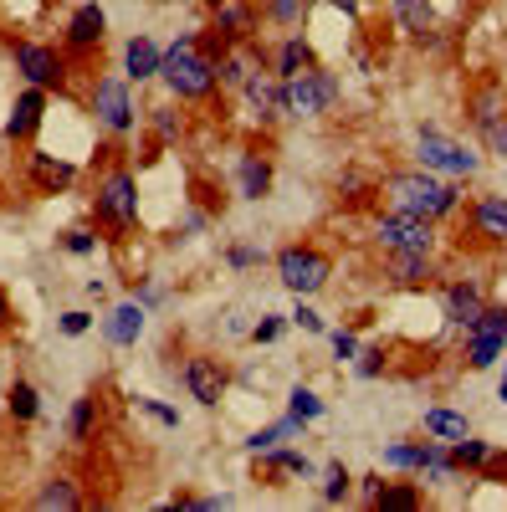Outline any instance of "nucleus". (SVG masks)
I'll use <instances>...</instances> for the list:
<instances>
[{
    "mask_svg": "<svg viewBox=\"0 0 507 512\" xmlns=\"http://www.w3.org/2000/svg\"><path fill=\"white\" fill-rule=\"evenodd\" d=\"M144 323H149V308L139 303V297H123V303L108 308V318H103V338L113 349H134L144 338Z\"/></svg>",
    "mask_w": 507,
    "mask_h": 512,
    "instance_id": "nucleus-16",
    "label": "nucleus"
},
{
    "mask_svg": "<svg viewBox=\"0 0 507 512\" xmlns=\"http://www.w3.org/2000/svg\"><path fill=\"white\" fill-rule=\"evenodd\" d=\"M149 128H154V139L159 144H180V134H185V113L180 108H149Z\"/></svg>",
    "mask_w": 507,
    "mask_h": 512,
    "instance_id": "nucleus-37",
    "label": "nucleus"
},
{
    "mask_svg": "<svg viewBox=\"0 0 507 512\" xmlns=\"http://www.w3.org/2000/svg\"><path fill=\"white\" fill-rule=\"evenodd\" d=\"M369 195H374V185L359 180V175H344V180H338V200H344V205H364Z\"/></svg>",
    "mask_w": 507,
    "mask_h": 512,
    "instance_id": "nucleus-48",
    "label": "nucleus"
},
{
    "mask_svg": "<svg viewBox=\"0 0 507 512\" xmlns=\"http://www.w3.org/2000/svg\"><path fill=\"white\" fill-rule=\"evenodd\" d=\"M226 267H231V272H251V267H262V246H251V241L226 246Z\"/></svg>",
    "mask_w": 507,
    "mask_h": 512,
    "instance_id": "nucleus-42",
    "label": "nucleus"
},
{
    "mask_svg": "<svg viewBox=\"0 0 507 512\" xmlns=\"http://www.w3.org/2000/svg\"><path fill=\"white\" fill-rule=\"evenodd\" d=\"M272 262H277V282H282L292 297H313V292H323L328 277H333V256L318 251V246H308V241L282 246Z\"/></svg>",
    "mask_w": 507,
    "mask_h": 512,
    "instance_id": "nucleus-6",
    "label": "nucleus"
},
{
    "mask_svg": "<svg viewBox=\"0 0 507 512\" xmlns=\"http://www.w3.org/2000/svg\"><path fill=\"white\" fill-rule=\"evenodd\" d=\"M134 410H139V415H149L154 425H164V431H180V410H175V405H164V400H154V395H139V400H134Z\"/></svg>",
    "mask_w": 507,
    "mask_h": 512,
    "instance_id": "nucleus-39",
    "label": "nucleus"
},
{
    "mask_svg": "<svg viewBox=\"0 0 507 512\" xmlns=\"http://www.w3.org/2000/svg\"><path fill=\"white\" fill-rule=\"evenodd\" d=\"M11 328H16V308H11V297L0 292V338H6Z\"/></svg>",
    "mask_w": 507,
    "mask_h": 512,
    "instance_id": "nucleus-52",
    "label": "nucleus"
},
{
    "mask_svg": "<svg viewBox=\"0 0 507 512\" xmlns=\"http://www.w3.org/2000/svg\"><path fill=\"white\" fill-rule=\"evenodd\" d=\"M390 11H395L400 31H410L415 41L431 31V0H390Z\"/></svg>",
    "mask_w": 507,
    "mask_h": 512,
    "instance_id": "nucleus-34",
    "label": "nucleus"
},
{
    "mask_svg": "<svg viewBox=\"0 0 507 512\" xmlns=\"http://www.w3.org/2000/svg\"><path fill=\"white\" fill-rule=\"evenodd\" d=\"M328 6H338L344 16H359V11H364V0H328Z\"/></svg>",
    "mask_w": 507,
    "mask_h": 512,
    "instance_id": "nucleus-53",
    "label": "nucleus"
},
{
    "mask_svg": "<svg viewBox=\"0 0 507 512\" xmlns=\"http://www.w3.org/2000/svg\"><path fill=\"white\" fill-rule=\"evenodd\" d=\"M507 354V344H502V338L497 333H482V328H467V349H461V359H467V369H492L497 359Z\"/></svg>",
    "mask_w": 507,
    "mask_h": 512,
    "instance_id": "nucleus-27",
    "label": "nucleus"
},
{
    "mask_svg": "<svg viewBox=\"0 0 507 512\" xmlns=\"http://www.w3.org/2000/svg\"><path fill=\"white\" fill-rule=\"evenodd\" d=\"M180 384H185V395H190L200 410H216V405L226 400L231 374H226V364H221L216 354H190V359L180 364Z\"/></svg>",
    "mask_w": 507,
    "mask_h": 512,
    "instance_id": "nucleus-9",
    "label": "nucleus"
},
{
    "mask_svg": "<svg viewBox=\"0 0 507 512\" xmlns=\"http://www.w3.org/2000/svg\"><path fill=\"white\" fill-rule=\"evenodd\" d=\"M333 359H338V364H354V359H359V333H354V328H338V333H333Z\"/></svg>",
    "mask_w": 507,
    "mask_h": 512,
    "instance_id": "nucleus-49",
    "label": "nucleus"
},
{
    "mask_svg": "<svg viewBox=\"0 0 507 512\" xmlns=\"http://www.w3.org/2000/svg\"><path fill=\"white\" fill-rule=\"evenodd\" d=\"M93 436H98V395L88 390V395H77L72 410H67V441L72 446H88Z\"/></svg>",
    "mask_w": 507,
    "mask_h": 512,
    "instance_id": "nucleus-25",
    "label": "nucleus"
},
{
    "mask_svg": "<svg viewBox=\"0 0 507 512\" xmlns=\"http://www.w3.org/2000/svg\"><path fill=\"white\" fill-rule=\"evenodd\" d=\"M292 328H303V333H328V323H323V313L318 308H308L303 297H298V308H292V318H287Z\"/></svg>",
    "mask_w": 507,
    "mask_h": 512,
    "instance_id": "nucleus-47",
    "label": "nucleus"
},
{
    "mask_svg": "<svg viewBox=\"0 0 507 512\" xmlns=\"http://www.w3.org/2000/svg\"><path fill=\"white\" fill-rule=\"evenodd\" d=\"M93 221L113 236H129L139 226V180L129 164H113L93 185Z\"/></svg>",
    "mask_w": 507,
    "mask_h": 512,
    "instance_id": "nucleus-3",
    "label": "nucleus"
},
{
    "mask_svg": "<svg viewBox=\"0 0 507 512\" xmlns=\"http://www.w3.org/2000/svg\"><path fill=\"white\" fill-rule=\"evenodd\" d=\"M303 6H308V0H267L262 16L277 21V26H292V21H303Z\"/></svg>",
    "mask_w": 507,
    "mask_h": 512,
    "instance_id": "nucleus-43",
    "label": "nucleus"
},
{
    "mask_svg": "<svg viewBox=\"0 0 507 512\" xmlns=\"http://www.w3.org/2000/svg\"><path fill=\"white\" fill-rule=\"evenodd\" d=\"M415 159H420V169H431V175H446V180H472L477 169H482V154H477L472 144H461V139L441 134V128H420Z\"/></svg>",
    "mask_w": 507,
    "mask_h": 512,
    "instance_id": "nucleus-7",
    "label": "nucleus"
},
{
    "mask_svg": "<svg viewBox=\"0 0 507 512\" xmlns=\"http://www.w3.org/2000/svg\"><path fill=\"white\" fill-rule=\"evenodd\" d=\"M338 77L323 72V67H308L287 82V118H323L333 103H338Z\"/></svg>",
    "mask_w": 507,
    "mask_h": 512,
    "instance_id": "nucleus-8",
    "label": "nucleus"
},
{
    "mask_svg": "<svg viewBox=\"0 0 507 512\" xmlns=\"http://www.w3.org/2000/svg\"><path fill=\"white\" fill-rule=\"evenodd\" d=\"M482 308H487V297H482V287L472 277H456V282L441 287V318L451 328H472L482 318Z\"/></svg>",
    "mask_w": 507,
    "mask_h": 512,
    "instance_id": "nucleus-15",
    "label": "nucleus"
},
{
    "mask_svg": "<svg viewBox=\"0 0 507 512\" xmlns=\"http://www.w3.org/2000/svg\"><path fill=\"white\" fill-rule=\"evenodd\" d=\"M492 441H477V436H461L451 441V461H456V472H482V466L492 461Z\"/></svg>",
    "mask_w": 507,
    "mask_h": 512,
    "instance_id": "nucleus-32",
    "label": "nucleus"
},
{
    "mask_svg": "<svg viewBox=\"0 0 507 512\" xmlns=\"http://www.w3.org/2000/svg\"><path fill=\"white\" fill-rule=\"evenodd\" d=\"M287 333V318H277V313H262L257 323H251V344H257V349H267V344H277V338Z\"/></svg>",
    "mask_w": 507,
    "mask_h": 512,
    "instance_id": "nucleus-41",
    "label": "nucleus"
},
{
    "mask_svg": "<svg viewBox=\"0 0 507 512\" xmlns=\"http://www.w3.org/2000/svg\"><path fill=\"white\" fill-rule=\"evenodd\" d=\"M262 477L267 482H277V477H318V466L303 456V451H292V446H272L267 456H262Z\"/></svg>",
    "mask_w": 507,
    "mask_h": 512,
    "instance_id": "nucleus-23",
    "label": "nucleus"
},
{
    "mask_svg": "<svg viewBox=\"0 0 507 512\" xmlns=\"http://www.w3.org/2000/svg\"><path fill=\"white\" fill-rule=\"evenodd\" d=\"M41 6H57V0H41Z\"/></svg>",
    "mask_w": 507,
    "mask_h": 512,
    "instance_id": "nucleus-54",
    "label": "nucleus"
},
{
    "mask_svg": "<svg viewBox=\"0 0 507 512\" xmlns=\"http://www.w3.org/2000/svg\"><path fill=\"white\" fill-rule=\"evenodd\" d=\"M385 369H390V354L385 349H359V359H354V374L359 379H379Z\"/></svg>",
    "mask_w": 507,
    "mask_h": 512,
    "instance_id": "nucleus-44",
    "label": "nucleus"
},
{
    "mask_svg": "<svg viewBox=\"0 0 507 512\" xmlns=\"http://www.w3.org/2000/svg\"><path fill=\"white\" fill-rule=\"evenodd\" d=\"M379 195H390V210H410V216H426V221H446L461 210L456 180L431 175V169H395V175H385Z\"/></svg>",
    "mask_w": 507,
    "mask_h": 512,
    "instance_id": "nucleus-2",
    "label": "nucleus"
},
{
    "mask_svg": "<svg viewBox=\"0 0 507 512\" xmlns=\"http://www.w3.org/2000/svg\"><path fill=\"white\" fill-rule=\"evenodd\" d=\"M31 507L36 512H77V507H88V497L77 492L72 477H47V482H41V492L31 497Z\"/></svg>",
    "mask_w": 507,
    "mask_h": 512,
    "instance_id": "nucleus-22",
    "label": "nucleus"
},
{
    "mask_svg": "<svg viewBox=\"0 0 507 512\" xmlns=\"http://www.w3.org/2000/svg\"><path fill=\"white\" fill-rule=\"evenodd\" d=\"M57 241H62L67 256H93V251H98V231H93V226H67Z\"/></svg>",
    "mask_w": 507,
    "mask_h": 512,
    "instance_id": "nucleus-40",
    "label": "nucleus"
},
{
    "mask_svg": "<svg viewBox=\"0 0 507 512\" xmlns=\"http://www.w3.org/2000/svg\"><path fill=\"white\" fill-rule=\"evenodd\" d=\"M472 328H482V333H497L502 344H507V303H487V308H482V318H477Z\"/></svg>",
    "mask_w": 507,
    "mask_h": 512,
    "instance_id": "nucleus-45",
    "label": "nucleus"
},
{
    "mask_svg": "<svg viewBox=\"0 0 507 512\" xmlns=\"http://www.w3.org/2000/svg\"><path fill=\"white\" fill-rule=\"evenodd\" d=\"M487 149H492L497 159H507V113H502V118L487 128Z\"/></svg>",
    "mask_w": 507,
    "mask_h": 512,
    "instance_id": "nucleus-50",
    "label": "nucleus"
},
{
    "mask_svg": "<svg viewBox=\"0 0 507 512\" xmlns=\"http://www.w3.org/2000/svg\"><path fill=\"white\" fill-rule=\"evenodd\" d=\"M129 88H134V82L123 72H103V77H93V88H88V108H93L98 128L113 134V139H129L139 128V103H134Z\"/></svg>",
    "mask_w": 507,
    "mask_h": 512,
    "instance_id": "nucleus-4",
    "label": "nucleus"
},
{
    "mask_svg": "<svg viewBox=\"0 0 507 512\" xmlns=\"http://www.w3.org/2000/svg\"><path fill=\"white\" fill-rule=\"evenodd\" d=\"M159 67H164V47H159L154 36L139 31V36L123 41V77H129V82H154Z\"/></svg>",
    "mask_w": 507,
    "mask_h": 512,
    "instance_id": "nucleus-20",
    "label": "nucleus"
},
{
    "mask_svg": "<svg viewBox=\"0 0 507 512\" xmlns=\"http://www.w3.org/2000/svg\"><path fill=\"white\" fill-rule=\"evenodd\" d=\"M349 487H354L349 466H344V461H328V466H323V482H318V497H323L328 507H338V502L349 497Z\"/></svg>",
    "mask_w": 507,
    "mask_h": 512,
    "instance_id": "nucleus-36",
    "label": "nucleus"
},
{
    "mask_svg": "<svg viewBox=\"0 0 507 512\" xmlns=\"http://www.w3.org/2000/svg\"><path fill=\"white\" fill-rule=\"evenodd\" d=\"M415 477H426V482H451V477H456L451 446H446V441H426V461H420Z\"/></svg>",
    "mask_w": 507,
    "mask_h": 512,
    "instance_id": "nucleus-35",
    "label": "nucleus"
},
{
    "mask_svg": "<svg viewBox=\"0 0 507 512\" xmlns=\"http://www.w3.org/2000/svg\"><path fill=\"white\" fill-rule=\"evenodd\" d=\"M323 395L313 390V384H292V390H287V415L292 420H303V425H313V420H323Z\"/></svg>",
    "mask_w": 507,
    "mask_h": 512,
    "instance_id": "nucleus-33",
    "label": "nucleus"
},
{
    "mask_svg": "<svg viewBox=\"0 0 507 512\" xmlns=\"http://www.w3.org/2000/svg\"><path fill=\"white\" fill-rule=\"evenodd\" d=\"M108 36V11L98 0H82V6L67 16V31H62V52L67 57H93Z\"/></svg>",
    "mask_w": 507,
    "mask_h": 512,
    "instance_id": "nucleus-11",
    "label": "nucleus"
},
{
    "mask_svg": "<svg viewBox=\"0 0 507 512\" xmlns=\"http://www.w3.org/2000/svg\"><path fill=\"white\" fill-rule=\"evenodd\" d=\"M374 507H400V512H415V507H420V487H415V482H395V487L385 482V492L374 497Z\"/></svg>",
    "mask_w": 507,
    "mask_h": 512,
    "instance_id": "nucleus-38",
    "label": "nucleus"
},
{
    "mask_svg": "<svg viewBox=\"0 0 507 512\" xmlns=\"http://www.w3.org/2000/svg\"><path fill=\"white\" fill-rule=\"evenodd\" d=\"M385 282H395V287H431L436 282L431 251H390L385 256Z\"/></svg>",
    "mask_w": 507,
    "mask_h": 512,
    "instance_id": "nucleus-19",
    "label": "nucleus"
},
{
    "mask_svg": "<svg viewBox=\"0 0 507 512\" xmlns=\"http://www.w3.org/2000/svg\"><path fill=\"white\" fill-rule=\"evenodd\" d=\"M420 425H426V436L431 441H461V436H472V420L467 415H456V410H446V405H436V410H426L420 415Z\"/></svg>",
    "mask_w": 507,
    "mask_h": 512,
    "instance_id": "nucleus-26",
    "label": "nucleus"
},
{
    "mask_svg": "<svg viewBox=\"0 0 507 512\" xmlns=\"http://www.w3.org/2000/svg\"><path fill=\"white\" fill-rule=\"evenodd\" d=\"M6 410L16 425H31L41 415V395H36V384L31 379H11V390H6Z\"/></svg>",
    "mask_w": 507,
    "mask_h": 512,
    "instance_id": "nucleus-30",
    "label": "nucleus"
},
{
    "mask_svg": "<svg viewBox=\"0 0 507 512\" xmlns=\"http://www.w3.org/2000/svg\"><path fill=\"white\" fill-rule=\"evenodd\" d=\"M41 118H47V93H41V88H31V82H26V93L11 103V118H6V139H11V144H31V139H36V128H41Z\"/></svg>",
    "mask_w": 507,
    "mask_h": 512,
    "instance_id": "nucleus-17",
    "label": "nucleus"
},
{
    "mask_svg": "<svg viewBox=\"0 0 507 512\" xmlns=\"http://www.w3.org/2000/svg\"><path fill=\"white\" fill-rule=\"evenodd\" d=\"M502 113H507V98H502V88H497V82H492V88H482V93H472V98H467V118L482 128V134H487V128H492Z\"/></svg>",
    "mask_w": 507,
    "mask_h": 512,
    "instance_id": "nucleus-28",
    "label": "nucleus"
},
{
    "mask_svg": "<svg viewBox=\"0 0 507 512\" xmlns=\"http://www.w3.org/2000/svg\"><path fill=\"white\" fill-rule=\"evenodd\" d=\"M379 461H385V472H420V461H426V441H390L385 451H379Z\"/></svg>",
    "mask_w": 507,
    "mask_h": 512,
    "instance_id": "nucleus-31",
    "label": "nucleus"
},
{
    "mask_svg": "<svg viewBox=\"0 0 507 512\" xmlns=\"http://www.w3.org/2000/svg\"><path fill=\"white\" fill-rule=\"evenodd\" d=\"M26 175H31V190H36V195H67V190L77 185L82 169H77L72 159H62V154L31 149V154H26Z\"/></svg>",
    "mask_w": 507,
    "mask_h": 512,
    "instance_id": "nucleus-13",
    "label": "nucleus"
},
{
    "mask_svg": "<svg viewBox=\"0 0 507 512\" xmlns=\"http://www.w3.org/2000/svg\"><path fill=\"white\" fill-rule=\"evenodd\" d=\"M11 62L16 72L41 93H67L72 88V67L67 52H57L52 41H36V36H11Z\"/></svg>",
    "mask_w": 507,
    "mask_h": 512,
    "instance_id": "nucleus-5",
    "label": "nucleus"
},
{
    "mask_svg": "<svg viewBox=\"0 0 507 512\" xmlns=\"http://www.w3.org/2000/svg\"><path fill=\"white\" fill-rule=\"evenodd\" d=\"M308 67H318V62H313V47H308V36H303V31H292L282 47H277V57H272V72H277L282 82H292V77L308 72Z\"/></svg>",
    "mask_w": 507,
    "mask_h": 512,
    "instance_id": "nucleus-24",
    "label": "nucleus"
},
{
    "mask_svg": "<svg viewBox=\"0 0 507 512\" xmlns=\"http://www.w3.org/2000/svg\"><path fill=\"white\" fill-rule=\"evenodd\" d=\"M88 328H93V313H88V308H67V313L57 318V333H62V338H82Z\"/></svg>",
    "mask_w": 507,
    "mask_h": 512,
    "instance_id": "nucleus-46",
    "label": "nucleus"
},
{
    "mask_svg": "<svg viewBox=\"0 0 507 512\" xmlns=\"http://www.w3.org/2000/svg\"><path fill=\"white\" fill-rule=\"evenodd\" d=\"M467 226L487 246H507V195H477L472 210H467Z\"/></svg>",
    "mask_w": 507,
    "mask_h": 512,
    "instance_id": "nucleus-18",
    "label": "nucleus"
},
{
    "mask_svg": "<svg viewBox=\"0 0 507 512\" xmlns=\"http://www.w3.org/2000/svg\"><path fill=\"white\" fill-rule=\"evenodd\" d=\"M236 195L241 200H267L272 195V159L257 154V149H246L236 159Z\"/></svg>",
    "mask_w": 507,
    "mask_h": 512,
    "instance_id": "nucleus-21",
    "label": "nucleus"
},
{
    "mask_svg": "<svg viewBox=\"0 0 507 512\" xmlns=\"http://www.w3.org/2000/svg\"><path fill=\"white\" fill-rule=\"evenodd\" d=\"M241 98L251 103V113H257L262 123H277V118H287V82L277 77V72H251L246 82H241Z\"/></svg>",
    "mask_w": 507,
    "mask_h": 512,
    "instance_id": "nucleus-14",
    "label": "nucleus"
},
{
    "mask_svg": "<svg viewBox=\"0 0 507 512\" xmlns=\"http://www.w3.org/2000/svg\"><path fill=\"white\" fill-rule=\"evenodd\" d=\"M374 241L385 251H431L436 246V221L410 216V210H390L374 221Z\"/></svg>",
    "mask_w": 507,
    "mask_h": 512,
    "instance_id": "nucleus-10",
    "label": "nucleus"
},
{
    "mask_svg": "<svg viewBox=\"0 0 507 512\" xmlns=\"http://www.w3.org/2000/svg\"><path fill=\"white\" fill-rule=\"evenodd\" d=\"M298 431H303V420H292V415H282V420L262 425V431H251V436H246V451H251V456H267L272 446H282L287 436H298Z\"/></svg>",
    "mask_w": 507,
    "mask_h": 512,
    "instance_id": "nucleus-29",
    "label": "nucleus"
},
{
    "mask_svg": "<svg viewBox=\"0 0 507 512\" xmlns=\"http://www.w3.org/2000/svg\"><path fill=\"white\" fill-rule=\"evenodd\" d=\"M210 31H216L226 47H246V41L262 31L257 0H210Z\"/></svg>",
    "mask_w": 507,
    "mask_h": 512,
    "instance_id": "nucleus-12",
    "label": "nucleus"
},
{
    "mask_svg": "<svg viewBox=\"0 0 507 512\" xmlns=\"http://www.w3.org/2000/svg\"><path fill=\"white\" fill-rule=\"evenodd\" d=\"M159 82L169 88V98H180V103H205V98H216L221 77H216V57L200 52V31H180V36L164 47Z\"/></svg>",
    "mask_w": 507,
    "mask_h": 512,
    "instance_id": "nucleus-1",
    "label": "nucleus"
},
{
    "mask_svg": "<svg viewBox=\"0 0 507 512\" xmlns=\"http://www.w3.org/2000/svg\"><path fill=\"white\" fill-rule=\"evenodd\" d=\"M210 226V210H190V216L180 221V236H195V231H205Z\"/></svg>",
    "mask_w": 507,
    "mask_h": 512,
    "instance_id": "nucleus-51",
    "label": "nucleus"
}]
</instances>
